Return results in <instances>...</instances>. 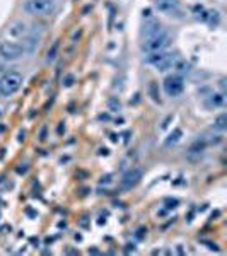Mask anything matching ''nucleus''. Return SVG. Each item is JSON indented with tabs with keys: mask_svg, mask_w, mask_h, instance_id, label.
<instances>
[{
	"mask_svg": "<svg viewBox=\"0 0 227 256\" xmlns=\"http://www.w3.org/2000/svg\"><path fill=\"white\" fill-rule=\"evenodd\" d=\"M214 128H217L218 132H226L227 128V114H220V116L216 118V122H214Z\"/></svg>",
	"mask_w": 227,
	"mask_h": 256,
	"instance_id": "2eb2a0df",
	"label": "nucleus"
},
{
	"mask_svg": "<svg viewBox=\"0 0 227 256\" xmlns=\"http://www.w3.org/2000/svg\"><path fill=\"white\" fill-rule=\"evenodd\" d=\"M205 147H207V142H205L204 137H202V138L195 140V144L190 147V152H193V154H200V152L205 150Z\"/></svg>",
	"mask_w": 227,
	"mask_h": 256,
	"instance_id": "4468645a",
	"label": "nucleus"
},
{
	"mask_svg": "<svg viewBox=\"0 0 227 256\" xmlns=\"http://www.w3.org/2000/svg\"><path fill=\"white\" fill-rule=\"evenodd\" d=\"M172 68L176 70L174 74H178V76L183 77V74H188L190 70H192V65H190L188 62H184V60H180V58H178V62H176L174 67H172Z\"/></svg>",
	"mask_w": 227,
	"mask_h": 256,
	"instance_id": "f8f14e48",
	"label": "nucleus"
},
{
	"mask_svg": "<svg viewBox=\"0 0 227 256\" xmlns=\"http://www.w3.org/2000/svg\"><path fill=\"white\" fill-rule=\"evenodd\" d=\"M56 9V0H24L22 10L30 16L36 18H44L52 16Z\"/></svg>",
	"mask_w": 227,
	"mask_h": 256,
	"instance_id": "f03ea898",
	"label": "nucleus"
},
{
	"mask_svg": "<svg viewBox=\"0 0 227 256\" xmlns=\"http://www.w3.org/2000/svg\"><path fill=\"white\" fill-rule=\"evenodd\" d=\"M31 32H36V31H32L26 22H22V20H16V22H12L10 26L7 28L6 36H7V40H10V41H22L24 38H28Z\"/></svg>",
	"mask_w": 227,
	"mask_h": 256,
	"instance_id": "423d86ee",
	"label": "nucleus"
},
{
	"mask_svg": "<svg viewBox=\"0 0 227 256\" xmlns=\"http://www.w3.org/2000/svg\"><path fill=\"white\" fill-rule=\"evenodd\" d=\"M140 178H142V169H140V168L130 169V171H126L125 174H123V178H122V186L125 190L134 188L135 184L140 181Z\"/></svg>",
	"mask_w": 227,
	"mask_h": 256,
	"instance_id": "6e6552de",
	"label": "nucleus"
},
{
	"mask_svg": "<svg viewBox=\"0 0 227 256\" xmlns=\"http://www.w3.org/2000/svg\"><path fill=\"white\" fill-rule=\"evenodd\" d=\"M72 82H74V77H72V76H68L67 79L64 80V86H65V88H70V86H72Z\"/></svg>",
	"mask_w": 227,
	"mask_h": 256,
	"instance_id": "a211bd4d",
	"label": "nucleus"
},
{
	"mask_svg": "<svg viewBox=\"0 0 227 256\" xmlns=\"http://www.w3.org/2000/svg\"><path fill=\"white\" fill-rule=\"evenodd\" d=\"M56 50H58V43L53 44L52 50H50V52H48V62L55 60V56H56Z\"/></svg>",
	"mask_w": 227,
	"mask_h": 256,
	"instance_id": "f3484780",
	"label": "nucleus"
},
{
	"mask_svg": "<svg viewBox=\"0 0 227 256\" xmlns=\"http://www.w3.org/2000/svg\"><path fill=\"white\" fill-rule=\"evenodd\" d=\"M162 86H164V92H166L169 98H178L184 90L183 77L178 76V74H171V76H168L166 79H164Z\"/></svg>",
	"mask_w": 227,
	"mask_h": 256,
	"instance_id": "0eeeda50",
	"label": "nucleus"
},
{
	"mask_svg": "<svg viewBox=\"0 0 227 256\" xmlns=\"http://www.w3.org/2000/svg\"><path fill=\"white\" fill-rule=\"evenodd\" d=\"M108 104H110L111 111H120V110H122V104H120V101H118L116 98H111L110 101H108Z\"/></svg>",
	"mask_w": 227,
	"mask_h": 256,
	"instance_id": "dca6fc26",
	"label": "nucleus"
},
{
	"mask_svg": "<svg viewBox=\"0 0 227 256\" xmlns=\"http://www.w3.org/2000/svg\"><path fill=\"white\" fill-rule=\"evenodd\" d=\"M26 55L22 44L18 41H10V40H4L0 41V58L6 62H18L19 58Z\"/></svg>",
	"mask_w": 227,
	"mask_h": 256,
	"instance_id": "39448f33",
	"label": "nucleus"
},
{
	"mask_svg": "<svg viewBox=\"0 0 227 256\" xmlns=\"http://www.w3.org/2000/svg\"><path fill=\"white\" fill-rule=\"evenodd\" d=\"M159 31H162V26H160V22L159 20H156V19H150L148 22L144 26V30H142V36H146V38H148V36H154V34H158Z\"/></svg>",
	"mask_w": 227,
	"mask_h": 256,
	"instance_id": "9b49d317",
	"label": "nucleus"
},
{
	"mask_svg": "<svg viewBox=\"0 0 227 256\" xmlns=\"http://www.w3.org/2000/svg\"><path fill=\"white\" fill-rule=\"evenodd\" d=\"M158 9L164 14H178L180 12V6L176 0H158Z\"/></svg>",
	"mask_w": 227,
	"mask_h": 256,
	"instance_id": "9d476101",
	"label": "nucleus"
},
{
	"mask_svg": "<svg viewBox=\"0 0 227 256\" xmlns=\"http://www.w3.org/2000/svg\"><path fill=\"white\" fill-rule=\"evenodd\" d=\"M171 44V34L168 31H159L158 34L148 36V38H144L142 41V52L150 55V53H158V52H164V50L169 48Z\"/></svg>",
	"mask_w": 227,
	"mask_h": 256,
	"instance_id": "7ed1b4c3",
	"label": "nucleus"
},
{
	"mask_svg": "<svg viewBox=\"0 0 227 256\" xmlns=\"http://www.w3.org/2000/svg\"><path fill=\"white\" fill-rule=\"evenodd\" d=\"M207 108H224L226 106V92H212L205 101Z\"/></svg>",
	"mask_w": 227,
	"mask_h": 256,
	"instance_id": "1a4fd4ad",
	"label": "nucleus"
},
{
	"mask_svg": "<svg viewBox=\"0 0 227 256\" xmlns=\"http://www.w3.org/2000/svg\"><path fill=\"white\" fill-rule=\"evenodd\" d=\"M181 135H183V132H181L180 128H176V130L172 132V134L168 137V140H166V146H168V147L176 146V144H178L180 140H181Z\"/></svg>",
	"mask_w": 227,
	"mask_h": 256,
	"instance_id": "ddd939ff",
	"label": "nucleus"
},
{
	"mask_svg": "<svg viewBox=\"0 0 227 256\" xmlns=\"http://www.w3.org/2000/svg\"><path fill=\"white\" fill-rule=\"evenodd\" d=\"M178 53L176 52H169V50H164V52H158V53H150L147 56L146 62L150 64L152 67H156L158 70H168L172 68L174 64L178 62Z\"/></svg>",
	"mask_w": 227,
	"mask_h": 256,
	"instance_id": "20e7f679",
	"label": "nucleus"
},
{
	"mask_svg": "<svg viewBox=\"0 0 227 256\" xmlns=\"http://www.w3.org/2000/svg\"><path fill=\"white\" fill-rule=\"evenodd\" d=\"M22 82H24V77L18 70L4 72L2 76H0V96H4V98L14 96V94L22 88Z\"/></svg>",
	"mask_w": 227,
	"mask_h": 256,
	"instance_id": "f257e3e1",
	"label": "nucleus"
}]
</instances>
